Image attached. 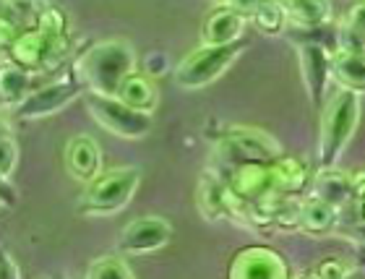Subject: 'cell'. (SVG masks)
<instances>
[{
	"label": "cell",
	"instance_id": "obj_1",
	"mask_svg": "<svg viewBox=\"0 0 365 279\" xmlns=\"http://www.w3.org/2000/svg\"><path fill=\"white\" fill-rule=\"evenodd\" d=\"M133 71H136V53L125 39L94 42L73 63V73L91 94H115Z\"/></svg>",
	"mask_w": 365,
	"mask_h": 279
},
{
	"label": "cell",
	"instance_id": "obj_2",
	"mask_svg": "<svg viewBox=\"0 0 365 279\" xmlns=\"http://www.w3.org/2000/svg\"><path fill=\"white\" fill-rule=\"evenodd\" d=\"M321 133L316 151V170L334 167L347 149L352 133L360 121V94L350 89H339L329 94L321 105Z\"/></svg>",
	"mask_w": 365,
	"mask_h": 279
},
{
	"label": "cell",
	"instance_id": "obj_3",
	"mask_svg": "<svg viewBox=\"0 0 365 279\" xmlns=\"http://www.w3.org/2000/svg\"><path fill=\"white\" fill-rule=\"evenodd\" d=\"M138 183H141L138 167H115V170L99 173L94 181H89L78 211L86 217H110L130 204Z\"/></svg>",
	"mask_w": 365,
	"mask_h": 279
},
{
	"label": "cell",
	"instance_id": "obj_4",
	"mask_svg": "<svg viewBox=\"0 0 365 279\" xmlns=\"http://www.w3.org/2000/svg\"><path fill=\"white\" fill-rule=\"evenodd\" d=\"M243 47L245 39H237L230 45H198L193 53H188L178 63L175 83L185 91L204 89L235 63L237 55L243 53Z\"/></svg>",
	"mask_w": 365,
	"mask_h": 279
},
{
	"label": "cell",
	"instance_id": "obj_5",
	"mask_svg": "<svg viewBox=\"0 0 365 279\" xmlns=\"http://www.w3.org/2000/svg\"><path fill=\"white\" fill-rule=\"evenodd\" d=\"M91 118L120 138H144L152 131V113H141L136 107H128L115 94H89L86 97Z\"/></svg>",
	"mask_w": 365,
	"mask_h": 279
},
{
	"label": "cell",
	"instance_id": "obj_6",
	"mask_svg": "<svg viewBox=\"0 0 365 279\" xmlns=\"http://www.w3.org/2000/svg\"><path fill=\"white\" fill-rule=\"evenodd\" d=\"M81 81L76 78V73L71 71L68 76H61V78H50V81H42L39 86L26 94V97L16 105V118L19 121H39V118H47V115L58 113L63 107H68L73 99L81 94Z\"/></svg>",
	"mask_w": 365,
	"mask_h": 279
},
{
	"label": "cell",
	"instance_id": "obj_7",
	"mask_svg": "<svg viewBox=\"0 0 365 279\" xmlns=\"http://www.w3.org/2000/svg\"><path fill=\"white\" fill-rule=\"evenodd\" d=\"M282 154V146L269 136L267 131L259 128H230L222 141L217 143V157L230 167L240 162H272L274 157Z\"/></svg>",
	"mask_w": 365,
	"mask_h": 279
},
{
	"label": "cell",
	"instance_id": "obj_8",
	"mask_svg": "<svg viewBox=\"0 0 365 279\" xmlns=\"http://www.w3.org/2000/svg\"><path fill=\"white\" fill-rule=\"evenodd\" d=\"M232 279H284L289 277V266L279 250L272 245H245L230 261Z\"/></svg>",
	"mask_w": 365,
	"mask_h": 279
},
{
	"label": "cell",
	"instance_id": "obj_9",
	"mask_svg": "<svg viewBox=\"0 0 365 279\" xmlns=\"http://www.w3.org/2000/svg\"><path fill=\"white\" fill-rule=\"evenodd\" d=\"M297 58H300V76H303L308 99L316 110H321L324 99L329 97V81H331V53L324 42H303L297 47Z\"/></svg>",
	"mask_w": 365,
	"mask_h": 279
},
{
	"label": "cell",
	"instance_id": "obj_10",
	"mask_svg": "<svg viewBox=\"0 0 365 279\" xmlns=\"http://www.w3.org/2000/svg\"><path fill=\"white\" fill-rule=\"evenodd\" d=\"M170 238H173V227H170L168 219L138 217L120 233L118 248H120L123 256H146V253L165 248Z\"/></svg>",
	"mask_w": 365,
	"mask_h": 279
},
{
	"label": "cell",
	"instance_id": "obj_11",
	"mask_svg": "<svg viewBox=\"0 0 365 279\" xmlns=\"http://www.w3.org/2000/svg\"><path fill=\"white\" fill-rule=\"evenodd\" d=\"M225 188L232 198L240 201H261L274 193L272 188V170L269 162H240V165L230 167L227 178H225Z\"/></svg>",
	"mask_w": 365,
	"mask_h": 279
},
{
	"label": "cell",
	"instance_id": "obj_12",
	"mask_svg": "<svg viewBox=\"0 0 365 279\" xmlns=\"http://www.w3.org/2000/svg\"><path fill=\"white\" fill-rule=\"evenodd\" d=\"M269 170H272V188L277 196H303L313 183V173L308 162L303 157H295V154L282 151L279 157H274L269 162Z\"/></svg>",
	"mask_w": 365,
	"mask_h": 279
},
{
	"label": "cell",
	"instance_id": "obj_13",
	"mask_svg": "<svg viewBox=\"0 0 365 279\" xmlns=\"http://www.w3.org/2000/svg\"><path fill=\"white\" fill-rule=\"evenodd\" d=\"M245 24H248V19L240 11H235L227 3H220V8L212 11L201 24V45H230V42H237V39H243Z\"/></svg>",
	"mask_w": 365,
	"mask_h": 279
},
{
	"label": "cell",
	"instance_id": "obj_14",
	"mask_svg": "<svg viewBox=\"0 0 365 279\" xmlns=\"http://www.w3.org/2000/svg\"><path fill=\"white\" fill-rule=\"evenodd\" d=\"M66 165L76 181H94L99 175V167H102V154H99L97 141L89 136H73L66 146Z\"/></svg>",
	"mask_w": 365,
	"mask_h": 279
},
{
	"label": "cell",
	"instance_id": "obj_15",
	"mask_svg": "<svg viewBox=\"0 0 365 279\" xmlns=\"http://www.w3.org/2000/svg\"><path fill=\"white\" fill-rule=\"evenodd\" d=\"M336 219H339V209L324 201V198L308 196L300 201V233L313 235V238L331 235L336 227Z\"/></svg>",
	"mask_w": 365,
	"mask_h": 279
},
{
	"label": "cell",
	"instance_id": "obj_16",
	"mask_svg": "<svg viewBox=\"0 0 365 279\" xmlns=\"http://www.w3.org/2000/svg\"><path fill=\"white\" fill-rule=\"evenodd\" d=\"M313 196L324 198L329 201L331 206L336 209H342L344 204H350L352 198V183H350V175L342 173V170H334V167H327V170H319V173L313 175Z\"/></svg>",
	"mask_w": 365,
	"mask_h": 279
},
{
	"label": "cell",
	"instance_id": "obj_17",
	"mask_svg": "<svg viewBox=\"0 0 365 279\" xmlns=\"http://www.w3.org/2000/svg\"><path fill=\"white\" fill-rule=\"evenodd\" d=\"M42 83V76L19 69L11 61L0 63V102L3 105H19L34 86Z\"/></svg>",
	"mask_w": 365,
	"mask_h": 279
},
{
	"label": "cell",
	"instance_id": "obj_18",
	"mask_svg": "<svg viewBox=\"0 0 365 279\" xmlns=\"http://www.w3.org/2000/svg\"><path fill=\"white\" fill-rule=\"evenodd\" d=\"M331 78H334L339 89L365 94V55L334 50L331 53Z\"/></svg>",
	"mask_w": 365,
	"mask_h": 279
},
{
	"label": "cell",
	"instance_id": "obj_19",
	"mask_svg": "<svg viewBox=\"0 0 365 279\" xmlns=\"http://www.w3.org/2000/svg\"><path fill=\"white\" fill-rule=\"evenodd\" d=\"M289 26L295 29H313V26H327L331 6L329 0H279Z\"/></svg>",
	"mask_w": 365,
	"mask_h": 279
},
{
	"label": "cell",
	"instance_id": "obj_20",
	"mask_svg": "<svg viewBox=\"0 0 365 279\" xmlns=\"http://www.w3.org/2000/svg\"><path fill=\"white\" fill-rule=\"evenodd\" d=\"M115 97L120 99V102H125L128 107L141 110V113H154L160 94H157V86H154V81L149 76L133 71V73L120 83V89L115 91Z\"/></svg>",
	"mask_w": 365,
	"mask_h": 279
},
{
	"label": "cell",
	"instance_id": "obj_21",
	"mask_svg": "<svg viewBox=\"0 0 365 279\" xmlns=\"http://www.w3.org/2000/svg\"><path fill=\"white\" fill-rule=\"evenodd\" d=\"M251 24L267 37H279L289 26L287 14H284L279 0H259L251 14Z\"/></svg>",
	"mask_w": 365,
	"mask_h": 279
},
{
	"label": "cell",
	"instance_id": "obj_22",
	"mask_svg": "<svg viewBox=\"0 0 365 279\" xmlns=\"http://www.w3.org/2000/svg\"><path fill=\"white\" fill-rule=\"evenodd\" d=\"M198 209L204 211L206 219H220L227 211V188L225 181L204 178L198 186Z\"/></svg>",
	"mask_w": 365,
	"mask_h": 279
},
{
	"label": "cell",
	"instance_id": "obj_23",
	"mask_svg": "<svg viewBox=\"0 0 365 279\" xmlns=\"http://www.w3.org/2000/svg\"><path fill=\"white\" fill-rule=\"evenodd\" d=\"M34 26H37V29H42L45 34H50V37H68L71 19L61 6H47V3H45V6H42V11H39L37 24H34Z\"/></svg>",
	"mask_w": 365,
	"mask_h": 279
},
{
	"label": "cell",
	"instance_id": "obj_24",
	"mask_svg": "<svg viewBox=\"0 0 365 279\" xmlns=\"http://www.w3.org/2000/svg\"><path fill=\"white\" fill-rule=\"evenodd\" d=\"M86 277L91 279H110V277H133V269L128 266V261L123 256H102L94 258L91 266L86 269Z\"/></svg>",
	"mask_w": 365,
	"mask_h": 279
},
{
	"label": "cell",
	"instance_id": "obj_25",
	"mask_svg": "<svg viewBox=\"0 0 365 279\" xmlns=\"http://www.w3.org/2000/svg\"><path fill=\"white\" fill-rule=\"evenodd\" d=\"M334 50H342V53H352V55H365V34L347 26V24H342L334 31Z\"/></svg>",
	"mask_w": 365,
	"mask_h": 279
},
{
	"label": "cell",
	"instance_id": "obj_26",
	"mask_svg": "<svg viewBox=\"0 0 365 279\" xmlns=\"http://www.w3.org/2000/svg\"><path fill=\"white\" fill-rule=\"evenodd\" d=\"M352 272H355V269H352L344 258H336V256L321 258L319 264L311 266L313 277H321V279H342V277H347V274H352Z\"/></svg>",
	"mask_w": 365,
	"mask_h": 279
},
{
	"label": "cell",
	"instance_id": "obj_27",
	"mask_svg": "<svg viewBox=\"0 0 365 279\" xmlns=\"http://www.w3.org/2000/svg\"><path fill=\"white\" fill-rule=\"evenodd\" d=\"M16 162H19L16 141L11 136L0 138V178H3V181H8V175L14 173Z\"/></svg>",
	"mask_w": 365,
	"mask_h": 279
},
{
	"label": "cell",
	"instance_id": "obj_28",
	"mask_svg": "<svg viewBox=\"0 0 365 279\" xmlns=\"http://www.w3.org/2000/svg\"><path fill=\"white\" fill-rule=\"evenodd\" d=\"M344 24L365 34V0H355V3H352L350 11H347V19H344Z\"/></svg>",
	"mask_w": 365,
	"mask_h": 279
},
{
	"label": "cell",
	"instance_id": "obj_29",
	"mask_svg": "<svg viewBox=\"0 0 365 279\" xmlns=\"http://www.w3.org/2000/svg\"><path fill=\"white\" fill-rule=\"evenodd\" d=\"M19 274L21 272H19V266L14 264V258L0 248V277H19Z\"/></svg>",
	"mask_w": 365,
	"mask_h": 279
},
{
	"label": "cell",
	"instance_id": "obj_30",
	"mask_svg": "<svg viewBox=\"0 0 365 279\" xmlns=\"http://www.w3.org/2000/svg\"><path fill=\"white\" fill-rule=\"evenodd\" d=\"M350 183H352V196H355V198H363L365 196V170H360V173L350 175Z\"/></svg>",
	"mask_w": 365,
	"mask_h": 279
},
{
	"label": "cell",
	"instance_id": "obj_31",
	"mask_svg": "<svg viewBox=\"0 0 365 279\" xmlns=\"http://www.w3.org/2000/svg\"><path fill=\"white\" fill-rule=\"evenodd\" d=\"M352 235H355L360 243H365V222H360V225L352 227ZM355 238H352V240H355Z\"/></svg>",
	"mask_w": 365,
	"mask_h": 279
},
{
	"label": "cell",
	"instance_id": "obj_32",
	"mask_svg": "<svg viewBox=\"0 0 365 279\" xmlns=\"http://www.w3.org/2000/svg\"><path fill=\"white\" fill-rule=\"evenodd\" d=\"M6 136H11V128H8V123L0 118V138H6Z\"/></svg>",
	"mask_w": 365,
	"mask_h": 279
},
{
	"label": "cell",
	"instance_id": "obj_33",
	"mask_svg": "<svg viewBox=\"0 0 365 279\" xmlns=\"http://www.w3.org/2000/svg\"><path fill=\"white\" fill-rule=\"evenodd\" d=\"M358 214H360V222H365V196L358 198Z\"/></svg>",
	"mask_w": 365,
	"mask_h": 279
},
{
	"label": "cell",
	"instance_id": "obj_34",
	"mask_svg": "<svg viewBox=\"0 0 365 279\" xmlns=\"http://www.w3.org/2000/svg\"><path fill=\"white\" fill-rule=\"evenodd\" d=\"M220 3H225V0H220Z\"/></svg>",
	"mask_w": 365,
	"mask_h": 279
}]
</instances>
